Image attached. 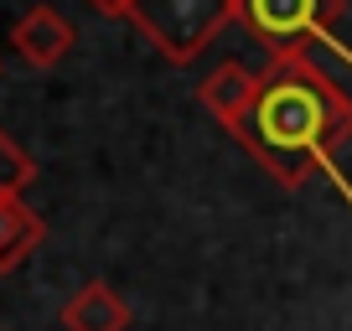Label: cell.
<instances>
[{
    "label": "cell",
    "mask_w": 352,
    "mask_h": 331,
    "mask_svg": "<svg viewBox=\"0 0 352 331\" xmlns=\"http://www.w3.org/2000/svg\"><path fill=\"white\" fill-rule=\"evenodd\" d=\"M228 135L280 187L296 192L311 171H331V155L352 140V99L306 52L270 57L249 114Z\"/></svg>",
    "instance_id": "1"
},
{
    "label": "cell",
    "mask_w": 352,
    "mask_h": 331,
    "mask_svg": "<svg viewBox=\"0 0 352 331\" xmlns=\"http://www.w3.org/2000/svg\"><path fill=\"white\" fill-rule=\"evenodd\" d=\"M88 5H94L99 16H130V5H135V0H88Z\"/></svg>",
    "instance_id": "9"
},
{
    "label": "cell",
    "mask_w": 352,
    "mask_h": 331,
    "mask_svg": "<svg viewBox=\"0 0 352 331\" xmlns=\"http://www.w3.org/2000/svg\"><path fill=\"white\" fill-rule=\"evenodd\" d=\"M11 42L32 67H57L67 57V47H73V26H67L52 5H32L26 16H16Z\"/></svg>",
    "instance_id": "5"
},
{
    "label": "cell",
    "mask_w": 352,
    "mask_h": 331,
    "mask_svg": "<svg viewBox=\"0 0 352 331\" xmlns=\"http://www.w3.org/2000/svg\"><path fill=\"white\" fill-rule=\"evenodd\" d=\"M254 93H259V73H249L243 62H218V67L197 83V104L223 124V130H233V124L249 114Z\"/></svg>",
    "instance_id": "4"
},
{
    "label": "cell",
    "mask_w": 352,
    "mask_h": 331,
    "mask_svg": "<svg viewBox=\"0 0 352 331\" xmlns=\"http://www.w3.org/2000/svg\"><path fill=\"white\" fill-rule=\"evenodd\" d=\"M130 21L166 62H192L228 21H239V0H135Z\"/></svg>",
    "instance_id": "2"
},
{
    "label": "cell",
    "mask_w": 352,
    "mask_h": 331,
    "mask_svg": "<svg viewBox=\"0 0 352 331\" xmlns=\"http://www.w3.org/2000/svg\"><path fill=\"white\" fill-rule=\"evenodd\" d=\"M347 0H239V26L270 57H296L337 26Z\"/></svg>",
    "instance_id": "3"
},
{
    "label": "cell",
    "mask_w": 352,
    "mask_h": 331,
    "mask_svg": "<svg viewBox=\"0 0 352 331\" xmlns=\"http://www.w3.org/2000/svg\"><path fill=\"white\" fill-rule=\"evenodd\" d=\"M36 181V166H32V155L21 150V145L11 140V135L0 130V197H21L26 187Z\"/></svg>",
    "instance_id": "8"
},
{
    "label": "cell",
    "mask_w": 352,
    "mask_h": 331,
    "mask_svg": "<svg viewBox=\"0 0 352 331\" xmlns=\"http://www.w3.org/2000/svg\"><path fill=\"white\" fill-rule=\"evenodd\" d=\"M42 238L47 222L36 218V207H26V197H0V275L21 269L42 249Z\"/></svg>",
    "instance_id": "7"
},
{
    "label": "cell",
    "mask_w": 352,
    "mask_h": 331,
    "mask_svg": "<svg viewBox=\"0 0 352 331\" xmlns=\"http://www.w3.org/2000/svg\"><path fill=\"white\" fill-rule=\"evenodd\" d=\"M63 331H130V306L104 279H88L63 306Z\"/></svg>",
    "instance_id": "6"
}]
</instances>
